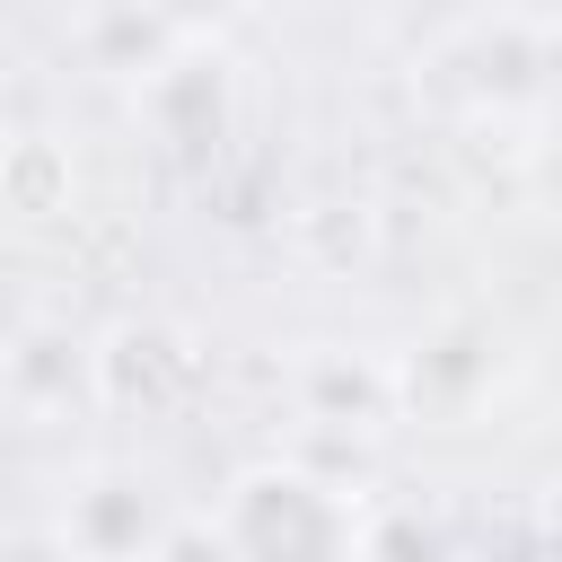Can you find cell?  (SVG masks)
Here are the masks:
<instances>
[{"label": "cell", "instance_id": "6da1fadb", "mask_svg": "<svg viewBox=\"0 0 562 562\" xmlns=\"http://www.w3.org/2000/svg\"><path fill=\"white\" fill-rule=\"evenodd\" d=\"M228 562H360L369 492L316 457H255L202 509Z\"/></svg>", "mask_w": 562, "mask_h": 562}, {"label": "cell", "instance_id": "7a4b0ae2", "mask_svg": "<svg viewBox=\"0 0 562 562\" xmlns=\"http://www.w3.org/2000/svg\"><path fill=\"white\" fill-rule=\"evenodd\" d=\"M553 53H562L553 9H474L439 35V61L465 70L474 123H518V132H536L553 105Z\"/></svg>", "mask_w": 562, "mask_h": 562}, {"label": "cell", "instance_id": "3957f363", "mask_svg": "<svg viewBox=\"0 0 562 562\" xmlns=\"http://www.w3.org/2000/svg\"><path fill=\"white\" fill-rule=\"evenodd\" d=\"M211 386V351L176 316H123L88 342V404L114 422H184Z\"/></svg>", "mask_w": 562, "mask_h": 562}, {"label": "cell", "instance_id": "277c9868", "mask_svg": "<svg viewBox=\"0 0 562 562\" xmlns=\"http://www.w3.org/2000/svg\"><path fill=\"white\" fill-rule=\"evenodd\" d=\"M167 518H176V501L140 465H79L61 483V509L44 527L70 544V562H149V544L167 536Z\"/></svg>", "mask_w": 562, "mask_h": 562}, {"label": "cell", "instance_id": "5b68a950", "mask_svg": "<svg viewBox=\"0 0 562 562\" xmlns=\"http://www.w3.org/2000/svg\"><path fill=\"white\" fill-rule=\"evenodd\" d=\"M290 413L325 439H378L386 422H404L395 360L369 342H307L290 360Z\"/></svg>", "mask_w": 562, "mask_h": 562}, {"label": "cell", "instance_id": "8992f818", "mask_svg": "<svg viewBox=\"0 0 562 562\" xmlns=\"http://www.w3.org/2000/svg\"><path fill=\"white\" fill-rule=\"evenodd\" d=\"M132 114H140L167 149H202V140H220L228 114H237V61H228V44H211V35L193 26L158 70L132 79Z\"/></svg>", "mask_w": 562, "mask_h": 562}, {"label": "cell", "instance_id": "52a82bcc", "mask_svg": "<svg viewBox=\"0 0 562 562\" xmlns=\"http://www.w3.org/2000/svg\"><path fill=\"white\" fill-rule=\"evenodd\" d=\"M79 211V158L53 132H9L0 149V220L9 228H61Z\"/></svg>", "mask_w": 562, "mask_h": 562}, {"label": "cell", "instance_id": "ba28073f", "mask_svg": "<svg viewBox=\"0 0 562 562\" xmlns=\"http://www.w3.org/2000/svg\"><path fill=\"white\" fill-rule=\"evenodd\" d=\"M0 395H9V404H26V413L88 404V342H79V334H61V325L0 334Z\"/></svg>", "mask_w": 562, "mask_h": 562}, {"label": "cell", "instance_id": "9c48e42d", "mask_svg": "<svg viewBox=\"0 0 562 562\" xmlns=\"http://www.w3.org/2000/svg\"><path fill=\"white\" fill-rule=\"evenodd\" d=\"M70 35H79V53H88L97 70L140 79V70H158V61L193 35V18H158V9H97V18H79Z\"/></svg>", "mask_w": 562, "mask_h": 562}, {"label": "cell", "instance_id": "30bf717a", "mask_svg": "<svg viewBox=\"0 0 562 562\" xmlns=\"http://www.w3.org/2000/svg\"><path fill=\"white\" fill-rule=\"evenodd\" d=\"M360 562H457V536L439 527V518H422V509H378L369 501V536H360Z\"/></svg>", "mask_w": 562, "mask_h": 562}, {"label": "cell", "instance_id": "8fae6325", "mask_svg": "<svg viewBox=\"0 0 562 562\" xmlns=\"http://www.w3.org/2000/svg\"><path fill=\"white\" fill-rule=\"evenodd\" d=\"M149 562H228V553H220V536H211V518H202V509H176V518H167V536L149 544Z\"/></svg>", "mask_w": 562, "mask_h": 562}, {"label": "cell", "instance_id": "7c38bea8", "mask_svg": "<svg viewBox=\"0 0 562 562\" xmlns=\"http://www.w3.org/2000/svg\"><path fill=\"white\" fill-rule=\"evenodd\" d=\"M0 562H70V544L53 527H9L0 536Z\"/></svg>", "mask_w": 562, "mask_h": 562}, {"label": "cell", "instance_id": "4fadbf2b", "mask_svg": "<svg viewBox=\"0 0 562 562\" xmlns=\"http://www.w3.org/2000/svg\"><path fill=\"white\" fill-rule=\"evenodd\" d=\"M0 149H9V123H0Z\"/></svg>", "mask_w": 562, "mask_h": 562}]
</instances>
